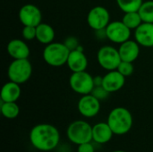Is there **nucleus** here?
Masks as SVG:
<instances>
[{
  "mask_svg": "<svg viewBox=\"0 0 153 152\" xmlns=\"http://www.w3.org/2000/svg\"><path fill=\"white\" fill-rule=\"evenodd\" d=\"M30 144L38 151L48 152L55 150L60 142L57 128L49 124H39L33 126L30 132Z\"/></svg>",
  "mask_w": 153,
  "mask_h": 152,
  "instance_id": "1",
  "label": "nucleus"
},
{
  "mask_svg": "<svg viewBox=\"0 0 153 152\" xmlns=\"http://www.w3.org/2000/svg\"><path fill=\"white\" fill-rule=\"evenodd\" d=\"M107 123L112 129L114 134L124 135L132 129L134 119L131 112L127 108L117 107L109 112Z\"/></svg>",
  "mask_w": 153,
  "mask_h": 152,
  "instance_id": "2",
  "label": "nucleus"
},
{
  "mask_svg": "<svg viewBox=\"0 0 153 152\" xmlns=\"http://www.w3.org/2000/svg\"><path fill=\"white\" fill-rule=\"evenodd\" d=\"M70 50L61 42H51L43 50V59L50 66L60 67L66 64Z\"/></svg>",
  "mask_w": 153,
  "mask_h": 152,
  "instance_id": "3",
  "label": "nucleus"
},
{
  "mask_svg": "<svg viewBox=\"0 0 153 152\" xmlns=\"http://www.w3.org/2000/svg\"><path fill=\"white\" fill-rule=\"evenodd\" d=\"M68 140L76 145L92 141V126L86 121L76 120L69 125L66 130Z\"/></svg>",
  "mask_w": 153,
  "mask_h": 152,
  "instance_id": "4",
  "label": "nucleus"
},
{
  "mask_svg": "<svg viewBox=\"0 0 153 152\" xmlns=\"http://www.w3.org/2000/svg\"><path fill=\"white\" fill-rule=\"evenodd\" d=\"M32 74V66L29 59H13L7 69L10 81L18 84L28 82Z\"/></svg>",
  "mask_w": 153,
  "mask_h": 152,
  "instance_id": "5",
  "label": "nucleus"
},
{
  "mask_svg": "<svg viewBox=\"0 0 153 152\" xmlns=\"http://www.w3.org/2000/svg\"><path fill=\"white\" fill-rule=\"evenodd\" d=\"M69 85L71 89L78 94H91L95 87L94 77L86 71L73 73L69 78Z\"/></svg>",
  "mask_w": 153,
  "mask_h": 152,
  "instance_id": "6",
  "label": "nucleus"
},
{
  "mask_svg": "<svg viewBox=\"0 0 153 152\" xmlns=\"http://www.w3.org/2000/svg\"><path fill=\"white\" fill-rule=\"evenodd\" d=\"M97 60L99 65L108 72L117 70L122 61L118 49L112 46L101 47L97 53Z\"/></svg>",
  "mask_w": 153,
  "mask_h": 152,
  "instance_id": "7",
  "label": "nucleus"
},
{
  "mask_svg": "<svg viewBox=\"0 0 153 152\" xmlns=\"http://www.w3.org/2000/svg\"><path fill=\"white\" fill-rule=\"evenodd\" d=\"M87 22L88 25L94 30L106 29L110 22L109 12L104 6H94L88 13Z\"/></svg>",
  "mask_w": 153,
  "mask_h": 152,
  "instance_id": "8",
  "label": "nucleus"
},
{
  "mask_svg": "<svg viewBox=\"0 0 153 152\" xmlns=\"http://www.w3.org/2000/svg\"><path fill=\"white\" fill-rule=\"evenodd\" d=\"M106 34L107 39L111 42L122 44L123 42L130 39L131 30L122 21H114L110 22L107 26Z\"/></svg>",
  "mask_w": 153,
  "mask_h": 152,
  "instance_id": "9",
  "label": "nucleus"
},
{
  "mask_svg": "<svg viewBox=\"0 0 153 152\" xmlns=\"http://www.w3.org/2000/svg\"><path fill=\"white\" fill-rule=\"evenodd\" d=\"M19 20L23 26L37 27L42 22V13L38 6L32 4H27L19 10Z\"/></svg>",
  "mask_w": 153,
  "mask_h": 152,
  "instance_id": "10",
  "label": "nucleus"
},
{
  "mask_svg": "<svg viewBox=\"0 0 153 152\" xmlns=\"http://www.w3.org/2000/svg\"><path fill=\"white\" fill-rule=\"evenodd\" d=\"M78 111L79 113L86 117L91 118L96 116L100 111V100L95 98L91 93L82 95L78 101Z\"/></svg>",
  "mask_w": 153,
  "mask_h": 152,
  "instance_id": "11",
  "label": "nucleus"
},
{
  "mask_svg": "<svg viewBox=\"0 0 153 152\" xmlns=\"http://www.w3.org/2000/svg\"><path fill=\"white\" fill-rule=\"evenodd\" d=\"M66 65L73 73L86 71L88 66V58L81 47L70 51Z\"/></svg>",
  "mask_w": 153,
  "mask_h": 152,
  "instance_id": "12",
  "label": "nucleus"
},
{
  "mask_svg": "<svg viewBox=\"0 0 153 152\" xmlns=\"http://www.w3.org/2000/svg\"><path fill=\"white\" fill-rule=\"evenodd\" d=\"M126 83V77L117 70L108 71L102 78V86L109 92L120 90Z\"/></svg>",
  "mask_w": 153,
  "mask_h": 152,
  "instance_id": "13",
  "label": "nucleus"
},
{
  "mask_svg": "<svg viewBox=\"0 0 153 152\" xmlns=\"http://www.w3.org/2000/svg\"><path fill=\"white\" fill-rule=\"evenodd\" d=\"M134 39L144 47H153V23L143 22L134 30Z\"/></svg>",
  "mask_w": 153,
  "mask_h": 152,
  "instance_id": "14",
  "label": "nucleus"
},
{
  "mask_svg": "<svg viewBox=\"0 0 153 152\" xmlns=\"http://www.w3.org/2000/svg\"><path fill=\"white\" fill-rule=\"evenodd\" d=\"M118 51L122 61L134 63L140 55V45L136 40L128 39L120 44Z\"/></svg>",
  "mask_w": 153,
  "mask_h": 152,
  "instance_id": "15",
  "label": "nucleus"
},
{
  "mask_svg": "<svg viewBox=\"0 0 153 152\" xmlns=\"http://www.w3.org/2000/svg\"><path fill=\"white\" fill-rule=\"evenodd\" d=\"M113 135L114 133L107 122H100L92 126V141L98 144L108 143Z\"/></svg>",
  "mask_w": 153,
  "mask_h": 152,
  "instance_id": "16",
  "label": "nucleus"
},
{
  "mask_svg": "<svg viewBox=\"0 0 153 152\" xmlns=\"http://www.w3.org/2000/svg\"><path fill=\"white\" fill-rule=\"evenodd\" d=\"M7 52L13 59H27L30 56L29 46L22 39H14L9 41L6 47Z\"/></svg>",
  "mask_w": 153,
  "mask_h": 152,
  "instance_id": "17",
  "label": "nucleus"
},
{
  "mask_svg": "<svg viewBox=\"0 0 153 152\" xmlns=\"http://www.w3.org/2000/svg\"><path fill=\"white\" fill-rule=\"evenodd\" d=\"M22 94L20 84L9 81L4 83L1 89V101L3 102H16Z\"/></svg>",
  "mask_w": 153,
  "mask_h": 152,
  "instance_id": "18",
  "label": "nucleus"
},
{
  "mask_svg": "<svg viewBox=\"0 0 153 152\" xmlns=\"http://www.w3.org/2000/svg\"><path fill=\"white\" fill-rule=\"evenodd\" d=\"M37 34H36V39L44 45H48L51 42H53L55 39V30L52 26H50L48 23L41 22L36 27Z\"/></svg>",
  "mask_w": 153,
  "mask_h": 152,
  "instance_id": "19",
  "label": "nucleus"
},
{
  "mask_svg": "<svg viewBox=\"0 0 153 152\" xmlns=\"http://www.w3.org/2000/svg\"><path fill=\"white\" fill-rule=\"evenodd\" d=\"M1 113L7 119H14L19 116L20 108L16 102H3L1 101Z\"/></svg>",
  "mask_w": 153,
  "mask_h": 152,
  "instance_id": "20",
  "label": "nucleus"
},
{
  "mask_svg": "<svg viewBox=\"0 0 153 152\" xmlns=\"http://www.w3.org/2000/svg\"><path fill=\"white\" fill-rule=\"evenodd\" d=\"M122 22L130 29V30H136L143 22L141 18V15L137 12H129L125 13Z\"/></svg>",
  "mask_w": 153,
  "mask_h": 152,
  "instance_id": "21",
  "label": "nucleus"
},
{
  "mask_svg": "<svg viewBox=\"0 0 153 152\" xmlns=\"http://www.w3.org/2000/svg\"><path fill=\"white\" fill-rule=\"evenodd\" d=\"M138 13L143 22L153 23V0L144 1L138 10Z\"/></svg>",
  "mask_w": 153,
  "mask_h": 152,
  "instance_id": "22",
  "label": "nucleus"
},
{
  "mask_svg": "<svg viewBox=\"0 0 153 152\" xmlns=\"http://www.w3.org/2000/svg\"><path fill=\"white\" fill-rule=\"evenodd\" d=\"M143 3V0H117L118 7L124 13L137 12Z\"/></svg>",
  "mask_w": 153,
  "mask_h": 152,
  "instance_id": "23",
  "label": "nucleus"
},
{
  "mask_svg": "<svg viewBox=\"0 0 153 152\" xmlns=\"http://www.w3.org/2000/svg\"><path fill=\"white\" fill-rule=\"evenodd\" d=\"M121 74H123L125 77L130 76L133 74L134 71V67L133 63L131 62H127V61H121L120 65H118L117 69Z\"/></svg>",
  "mask_w": 153,
  "mask_h": 152,
  "instance_id": "24",
  "label": "nucleus"
},
{
  "mask_svg": "<svg viewBox=\"0 0 153 152\" xmlns=\"http://www.w3.org/2000/svg\"><path fill=\"white\" fill-rule=\"evenodd\" d=\"M37 30L34 26H23L22 30V35L26 40H32L36 39Z\"/></svg>",
  "mask_w": 153,
  "mask_h": 152,
  "instance_id": "25",
  "label": "nucleus"
},
{
  "mask_svg": "<svg viewBox=\"0 0 153 152\" xmlns=\"http://www.w3.org/2000/svg\"><path fill=\"white\" fill-rule=\"evenodd\" d=\"M91 94L95 98H97L99 100L101 101V100L106 99L108 97L109 92L102 85H100V86H95L94 89H93V90L91 91Z\"/></svg>",
  "mask_w": 153,
  "mask_h": 152,
  "instance_id": "26",
  "label": "nucleus"
},
{
  "mask_svg": "<svg viewBox=\"0 0 153 152\" xmlns=\"http://www.w3.org/2000/svg\"><path fill=\"white\" fill-rule=\"evenodd\" d=\"M65 45L68 47V49L70 51L72 50H74V49H77L80 45H79V42H78V39L74 37H68L65 40Z\"/></svg>",
  "mask_w": 153,
  "mask_h": 152,
  "instance_id": "27",
  "label": "nucleus"
},
{
  "mask_svg": "<svg viewBox=\"0 0 153 152\" xmlns=\"http://www.w3.org/2000/svg\"><path fill=\"white\" fill-rule=\"evenodd\" d=\"M77 152H95V149L91 142H90L78 145Z\"/></svg>",
  "mask_w": 153,
  "mask_h": 152,
  "instance_id": "28",
  "label": "nucleus"
},
{
  "mask_svg": "<svg viewBox=\"0 0 153 152\" xmlns=\"http://www.w3.org/2000/svg\"><path fill=\"white\" fill-rule=\"evenodd\" d=\"M102 78L103 77H100V76L94 77V84H95V86H100V85H102Z\"/></svg>",
  "mask_w": 153,
  "mask_h": 152,
  "instance_id": "29",
  "label": "nucleus"
},
{
  "mask_svg": "<svg viewBox=\"0 0 153 152\" xmlns=\"http://www.w3.org/2000/svg\"><path fill=\"white\" fill-rule=\"evenodd\" d=\"M112 152H126V151H120V150H118V151H112Z\"/></svg>",
  "mask_w": 153,
  "mask_h": 152,
  "instance_id": "30",
  "label": "nucleus"
}]
</instances>
